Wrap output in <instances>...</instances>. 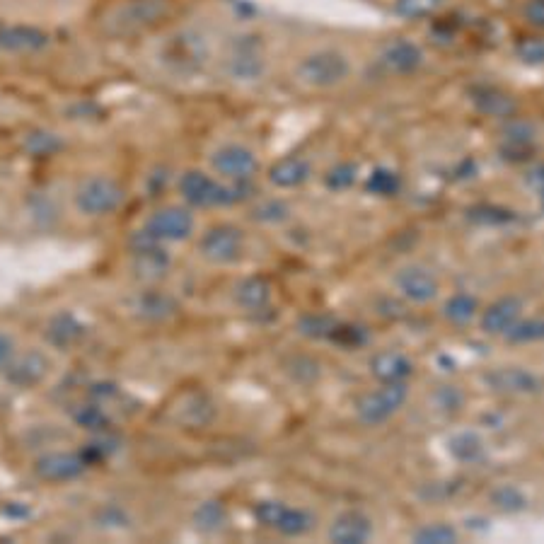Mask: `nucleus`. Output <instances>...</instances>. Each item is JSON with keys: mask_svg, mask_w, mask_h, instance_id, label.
Here are the masks:
<instances>
[{"mask_svg": "<svg viewBox=\"0 0 544 544\" xmlns=\"http://www.w3.org/2000/svg\"><path fill=\"white\" fill-rule=\"evenodd\" d=\"M208 165L218 179L233 184H252L262 170L257 153L245 143H223L208 155Z\"/></svg>", "mask_w": 544, "mask_h": 544, "instance_id": "8", "label": "nucleus"}, {"mask_svg": "<svg viewBox=\"0 0 544 544\" xmlns=\"http://www.w3.org/2000/svg\"><path fill=\"white\" fill-rule=\"evenodd\" d=\"M172 17L170 0H119L102 13L100 32L107 39H138L158 30Z\"/></svg>", "mask_w": 544, "mask_h": 544, "instance_id": "2", "label": "nucleus"}, {"mask_svg": "<svg viewBox=\"0 0 544 544\" xmlns=\"http://www.w3.org/2000/svg\"><path fill=\"white\" fill-rule=\"evenodd\" d=\"M194 528L204 535H218L228 528V508L221 501H204L196 508L194 515Z\"/></svg>", "mask_w": 544, "mask_h": 544, "instance_id": "29", "label": "nucleus"}, {"mask_svg": "<svg viewBox=\"0 0 544 544\" xmlns=\"http://www.w3.org/2000/svg\"><path fill=\"white\" fill-rule=\"evenodd\" d=\"M129 310L138 317V320L165 322L177 315L179 305L170 293L160 291V288H146V291H138L133 295Z\"/></svg>", "mask_w": 544, "mask_h": 544, "instance_id": "19", "label": "nucleus"}, {"mask_svg": "<svg viewBox=\"0 0 544 544\" xmlns=\"http://www.w3.org/2000/svg\"><path fill=\"white\" fill-rule=\"evenodd\" d=\"M15 353H17L15 339L10 337L8 332H0V373L10 366V361L15 358Z\"/></svg>", "mask_w": 544, "mask_h": 544, "instance_id": "50", "label": "nucleus"}, {"mask_svg": "<svg viewBox=\"0 0 544 544\" xmlns=\"http://www.w3.org/2000/svg\"><path fill=\"white\" fill-rule=\"evenodd\" d=\"M491 503L503 513H520L528 508V496L513 484H501L499 489L491 494Z\"/></svg>", "mask_w": 544, "mask_h": 544, "instance_id": "38", "label": "nucleus"}, {"mask_svg": "<svg viewBox=\"0 0 544 544\" xmlns=\"http://www.w3.org/2000/svg\"><path fill=\"white\" fill-rule=\"evenodd\" d=\"M291 206L283 199H262L252 206L250 218L262 225H281L291 221Z\"/></svg>", "mask_w": 544, "mask_h": 544, "instance_id": "33", "label": "nucleus"}, {"mask_svg": "<svg viewBox=\"0 0 544 544\" xmlns=\"http://www.w3.org/2000/svg\"><path fill=\"white\" fill-rule=\"evenodd\" d=\"M216 419V402L206 392H189L177 402L175 421L182 428H206Z\"/></svg>", "mask_w": 544, "mask_h": 544, "instance_id": "21", "label": "nucleus"}, {"mask_svg": "<svg viewBox=\"0 0 544 544\" xmlns=\"http://www.w3.org/2000/svg\"><path fill=\"white\" fill-rule=\"evenodd\" d=\"M409 397L407 383H383L375 392H368L358 399L356 416L363 426H380L392 419L404 407Z\"/></svg>", "mask_w": 544, "mask_h": 544, "instance_id": "11", "label": "nucleus"}, {"mask_svg": "<svg viewBox=\"0 0 544 544\" xmlns=\"http://www.w3.org/2000/svg\"><path fill=\"white\" fill-rule=\"evenodd\" d=\"M450 455L455 457L457 462H465V465H472V462H479L486 453L484 438L474 431H462L457 433L448 441Z\"/></svg>", "mask_w": 544, "mask_h": 544, "instance_id": "31", "label": "nucleus"}, {"mask_svg": "<svg viewBox=\"0 0 544 544\" xmlns=\"http://www.w3.org/2000/svg\"><path fill=\"white\" fill-rule=\"evenodd\" d=\"M119 450V438L114 436L112 431H104V433H95V438L85 445L83 450H80V455L85 457V462L88 465H97V462H104L109 460L114 453Z\"/></svg>", "mask_w": 544, "mask_h": 544, "instance_id": "34", "label": "nucleus"}, {"mask_svg": "<svg viewBox=\"0 0 544 544\" xmlns=\"http://www.w3.org/2000/svg\"><path fill=\"white\" fill-rule=\"evenodd\" d=\"M370 373L380 383H407L414 375V363L399 351H378L370 358Z\"/></svg>", "mask_w": 544, "mask_h": 544, "instance_id": "27", "label": "nucleus"}, {"mask_svg": "<svg viewBox=\"0 0 544 544\" xmlns=\"http://www.w3.org/2000/svg\"><path fill=\"white\" fill-rule=\"evenodd\" d=\"M515 54H518V59L523 63H528V66H540L544 61V44L540 37H525L520 39L518 46H515Z\"/></svg>", "mask_w": 544, "mask_h": 544, "instance_id": "45", "label": "nucleus"}, {"mask_svg": "<svg viewBox=\"0 0 544 544\" xmlns=\"http://www.w3.org/2000/svg\"><path fill=\"white\" fill-rule=\"evenodd\" d=\"M395 286L402 293V298L412 300V303H431L441 293V281H438L436 271L428 269L426 264H404L395 274Z\"/></svg>", "mask_w": 544, "mask_h": 544, "instance_id": "14", "label": "nucleus"}, {"mask_svg": "<svg viewBox=\"0 0 544 544\" xmlns=\"http://www.w3.org/2000/svg\"><path fill=\"white\" fill-rule=\"evenodd\" d=\"M124 187L109 175H88L73 192V206L85 218H107L124 206Z\"/></svg>", "mask_w": 544, "mask_h": 544, "instance_id": "6", "label": "nucleus"}, {"mask_svg": "<svg viewBox=\"0 0 544 544\" xmlns=\"http://www.w3.org/2000/svg\"><path fill=\"white\" fill-rule=\"evenodd\" d=\"M523 20L528 22L532 30H542L544 27V0H525Z\"/></svg>", "mask_w": 544, "mask_h": 544, "instance_id": "49", "label": "nucleus"}, {"mask_svg": "<svg viewBox=\"0 0 544 544\" xmlns=\"http://www.w3.org/2000/svg\"><path fill=\"white\" fill-rule=\"evenodd\" d=\"M467 216H470V221L482 223V225H501V223L513 221L511 211H506V208H494V206H477L472 208Z\"/></svg>", "mask_w": 544, "mask_h": 544, "instance_id": "46", "label": "nucleus"}, {"mask_svg": "<svg viewBox=\"0 0 544 544\" xmlns=\"http://www.w3.org/2000/svg\"><path fill=\"white\" fill-rule=\"evenodd\" d=\"M525 184L532 189V194L540 196L542 192V167L540 165H532L528 172H525Z\"/></svg>", "mask_w": 544, "mask_h": 544, "instance_id": "51", "label": "nucleus"}, {"mask_svg": "<svg viewBox=\"0 0 544 544\" xmlns=\"http://www.w3.org/2000/svg\"><path fill=\"white\" fill-rule=\"evenodd\" d=\"M380 68L387 75H395V78H409V75H416L424 68L426 54L419 44L412 42V39H392L383 46L378 56Z\"/></svg>", "mask_w": 544, "mask_h": 544, "instance_id": "13", "label": "nucleus"}, {"mask_svg": "<svg viewBox=\"0 0 544 544\" xmlns=\"http://www.w3.org/2000/svg\"><path fill=\"white\" fill-rule=\"evenodd\" d=\"M247 252L245 230L233 223H216L199 237L201 259L213 266L240 264Z\"/></svg>", "mask_w": 544, "mask_h": 544, "instance_id": "7", "label": "nucleus"}, {"mask_svg": "<svg viewBox=\"0 0 544 544\" xmlns=\"http://www.w3.org/2000/svg\"><path fill=\"white\" fill-rule=\"evenodd\" d=\"M3 30H5V22H0V37H3Z\"/></svg>", "mask_w": 544, "mask_h": 544, "instance_id": "52", "label": "nucleus"}, {"mask_svg": "<svg viewBox=\"0 0 544 544\" xmlns=\"http://www.w3.org/2000/svg\"><path fill=\"white\" fill-rule=\"evenodd\" d=\"M457 537V530L448 523H431L414 532L416 544H455Z\"/></svg>", "mask_w": 544, "mask_h": 544, "instance_id": "43", "label": "nucleus"}, {"mask_svg": "<svg viewBox=\"0 0 544 544\" xmlns=\"http://www.w3.org/2000/svg\"><path fill=\"white\" fill-rule=\"evenodd\" d=\"M141 230L153 237V240L162 242V245L187 242L196 235V216L192 208L184 204L160 206L146 218Z\"/></svg>", "mask_w": 544, "mask_h": 544, "instance_id": "9", "label": "nucleus"}, {"mask_svg": "<svg viewBox=\"0 0 544 544\" xmlns=\"http://www.w3.org/2000/svg\"><path fill=\"white\" fill-rule=\"evenodd\" d=\"M85 334H88V329H85V324L78 317L71 315V312H59L46 324L44 337L54 349L71 351L78 344H83Z\"/></svg>", "mask_w": 544, "mask_h": 544, "instance_id": "23", "label": "nucleus"}, {"mask_svg": "<svg viewBox=\"0 0 544 544\" xmlns=\"http://www.w3.org/2000/svg\"><path fill=\"white\" fill-rule=\"evenodd\" d=\"M155 61L170 78H199L211 63V44L194 27H179L165 34L155 46Z\"/></svg>", "mask_w": 544, "mask_h": 544, "instance_id": "1", "label": "nucleus"}, {"mask_svg": "<svg viewBox=\"0 0 544 544\" xmlns=\"http://www.w3.org/2000/svg\"><path fill=\"white\" fill-rule=\"evenodd\" d=\"M479 312V300L470 293H455L450 295L448 303L443 305V315L445 320H450L453 324H470Z\"/></svg>", "mask_w": 544, "mask_h": 544, "instance_id": "32", "label": "nucleus"}, {"mask_svg": "<svg viewBox=\"0 0 544 544\" xmlns=\"http://www.w3.org/2000/svg\"><path fill=\"white\" fill-rule=\"evenodd\" d=\"M356 177H358L356 165H351V162H339V165H334L332 170L327 172L324 184H327V189H332V192H346V189H351L353 184H356Z\"/></svg>", "mask_w": 544, "mask_h": 544, "instance_id": "44", "label": "nucleus"}, {"mask_svg": "<svg viewBox=\"0 0 544 544\" xmlns=\"http://www.w3.org/2000/svg\"><path fill=\"white\" fill-rule=\"evenodd\" d=\"M95 525L104 530H126L131 528V515L119 503H107V506L97 508Z\"/></svg>", "mask_w": 544, "mask_h": 544, "instance_id": "40", "label": "nucleus"}, {"mask_svg": "<svg viewBox=\"0 0 544 544\" xmlns=\"http://www.w3.org/2000/svg\"><path fill=\"white\" fill-rule=\"evenodd\" d=\"M177 192L184 206L192 211H211L242 204L252 199V184H233L208 175L204 170H184L177 179Z\"/></svg>", "mask_w": 544, "mask_h": 544, "instance_id": "3", "label": "nucleus"}, {"mask_svg": "<svg viewBox=\"0 0 544 544\" xmlns=\"http://www.w3.org/2000/svg\"><path fill=\"white\" fill-rule=\"evenodd\" d=\"M225 78L237 85H252L266 75V51L262 37L257 34H235L223 54Z\"/></svg>", "mask_w": 544, "mask_h": 544, "instance_id": "4", "label": "nucleus"}, {"mask_svg": "<svg viewBox=\"0 0 544 544\" xmlns=\"http://www.w3.org/2000/svg\"><path fill=\"white\" fill-rule=\"evenodd\" d=\"M73 421H75V426L85 428V431H90V433L112 431V416H109L107 407H104V404H100V402L78 404V407L73 409Z\"/></svg>", "mask_w": 544, "mask_h": 544, "instance_id": "30", "label": "nucleus"}, {"mask_svg": "<svg viewBox=\"0 0 544 544\" xmlns=\"http://www.w3.org/2000/svg\"><path fill=\"white\" fill-rule=\"evenodd\" d=\"M513 344H532V341H540L544 337V322L540 317H530V320H518L503 334Z\"/></svg>", "mask_w": 544, "mask_h": 544, "instance_id": "42", "label": "nucleus"}, {"mask_svg": "<svg viewBox=\"0 0 544 544\" xmlns=\"http://www.w3.org/2000/svg\"><path fill=\"white\" fill-rule=\"evenodd\" d=\"M269 182L276 189H298L305 182H310L312 177V165L303 155H286V158L276 160L269 167Z\"/></svg>", "mask_w": 544, "mask_h": 544, "instance_id": "24", "label": "nucleus"}, {"mask_svg": "<svg viewBox=\"0 0 544 544\" xmlns=\"http://www.w3.org/2000/svg\"><path fill=\"white\" fill-rule=\"evenodd\" d=\"M525 303L518 295H503V298L494 300L482 315V329L491 337H503L515 322L523 317Z\"/></svg>", "mask_w": 544, "mask_h": 544, "instance_id": "20", "label": "nucleus"}, {"mask_svg": "<svg viewBox=\"0 0 544 544\" xmlns=\"http://www.w3.org/2000/svg\"><path fill=\"white\" fill-rule=\"evenodd\" d=\"M484 383L494 392H503V395H537L542 390L540 378L532 370L518 366L491 370Z\"/></svg>", "mask_w": 544, "mask_h": 544, "instance_id": "18", "label": "nucleus"}, {"mask_svg": "<svg viewBox=\"0 0 544 544\" xmlns=\"http://www.w3.org/2000/svg\"><path fill=\"white\" fill-rule=\"evenodd\" d=\"M470 100L474 107H477V112H482L484 117L506 121L515 117V112H518V102H515L508 92L491 88V85H479V88H472Z\"/></svg>", "mask_w": 544, "mask_h": 544, "instance_id": "26", "label": "nucleus"}, {"mask_svg": "<svg viewBox=\"0 0 544 544\" xmlns=\"http://www.w3.org/2000/svg\"><path fill=\"white\" fill-rule=\"evenodd\" d=\"M402 187V179L390 167H375L366 179V189L375 196H395Z\"/></svg>", "mask_w": 544, "mask_h": 544, "instance_id": "36", "label": "nucleus"}, {"mask_svg": "<svg viewBox=\"0 0 544 544\" xmlns=\"http://www.w3.org/2000/svg\"><path fill=\"white\" fill-rule=\"evenodd\" d=\"M368 332L363 327H358V324H334L332 334H329L327 341H332V344L341 346V349H361V346L368 344Z\"/></svg>", "mask_w": 544, "mask_h": 544, "instance_id": "39", "label": "nucleus"}, {"mask_svg": "<svg viewBox=\"0 0 544 544\" xmlns=\"http://www.w3.org/2000/svg\"><path fill=\"white\" fill-rule=\"evenodd\" d=\"M61 143L59 138L54 136V133H32L30 138H27V150H30L32 155H51L54 150H59Z\"/></svg>", "mask_w": 544, "mask_h": 544, "instance_id": "47", "label": "nucleus"}, {"mask_svg": "<svg viewBox=\"0 0 544 544\" xmlns=\"http://www.w3.org/2000/svg\"><path fill=\"white\" fill-rule=\"evenodd\" d=\"M274 288L264 276H247L235 286V303L247 312H262L271 305Z\"/></svg>", "mask_w": 544, "mask_h": 544, "instance_id": "28", "label": "nucleus"}, {"mask_svg": "<svg viewBox=\"0 0 544 544\" xmlns=\"http://www.w3.org/2000/svg\"><path fill=\"white\" fill-rule=\"evenodd\" d=\"M286 373L291 375L293 383L312 385L320 378V363L310 356H293L291 361L286 363Z\"/></svg>", "mask_w": 544, "mask_h": 544, "instance_id": "41", "label": "nucleus"}, {"mask_svg": "<svg viewBox=\"0 0 544 544\" xmlns=\"http://www.w3.org/2000/svg\"><path fill=\"white\" fill-rule=\"evenodd\" d=\"M537 136H540V129H537L535 121L530 119H506L501 129V141H503V158L513 162H528L535 153Z\"/></svg>", "mask_w": 544, "mask_h": 544, "instance_id": "16", "label": "nucleus"}, {"mask_svg": "<svg viewBox=\"0 0 544 544\" xmlns=\"http://www.w3.org/2000/svg\"><path fill=\"white\" fill-rule=\"evenodd\" d=\"M445 0H395V13L404 20H428L443 10Z\"/></svg>", "mask_w": 544, "mask_h": 544, "instance_id": "35", "label": "nucleus"}, {"mask_svg": "<svg viewBox=\"0 0 544 544\" xmlns=\"http://www.w3.org/2000/svg\"><path fill=\"white\" fill-rule=\"evenodd\" d=\"M254 518L264 525V528L276 530L279 535L286 537H300L312 530L315 518L312 513L303 511V508L286 506L281 501H259L254 506Z\"/></svg>", "mask_w": 544, "mask_h": 544, "instance_id": "12", "label": "nucleus"}, {"mask_svg": "<svg viewBox=\"0 0 544 544\" xmlns=\"http://www.w3.org/2000/svg\"><path fill=\"white\" fill-rule=\"evenodd\" d=\"M49 46V34L32 25H5L0 37V51L3 54H37Z\"/></svg>", "mask_w": 544, "mask_h": 544, "instance_id": "22", "label": "nucleus"}, {"mask_svg": "<svg viewBox=\"0 0 544 544\" xmlns=\"http://www.w3.org/2000/svg\"><path fill=\"white\" fill-rule=\"evenodd\" d=\"M88 462L85 457L78 453H71V450H51V453L39 455L34 460V474H37L42 482L49 484H61L71 482V479H78L80 474L88 470Z\"/></svg>", "mask_w": 544, "mask_h": 544, "instance_id": "15", "label": "nucleus"}, {"mask_svg": "<svg viewBox=\"0 0 544 544\" xmlns=\"http://www.w3.org/2000/svg\"><path fill=\"white\" fill-rule=\"evenodd\" d=\"M334 324H337V320H334L332 315H322V312H310V315H303L298 322V332L303 334L305 339H329V334H332Z\"/></svg>", "mask_w": 544, "mask_h": 544, "instance_id": "37", "label": "nucleus"}, {"mask_svg": "<svg viewBox=\"0 0 544 544\" xmlns=\"http://www.w3.org/2000/svg\"><path fill=\"white\" fill-rule=\"evenodd\" d=\"M129 254L133 264V274L143 283H158L165 279L167 269H170V254L167 245L153 240L143 230H133L129 237Z\"/></svg>", "mask_w": 544, "mask_h": 544, "instance_id": "10", "label": "nucleus"}, {"mask_svg": "<svg viewBox=\"0 0 544 544\" xmlns=\"http://www.w3.org/2000/svg\"><path fill=\"white\" fill-rule=\"evenodd\" d=\"M295 78L310 90H334L351 78V61L337 49H317L298 61Z\"/></svg>", "mask_w": 544, "mask_h": 544, "instance_id": "5", "label": "nucleus"}, {"mask_svg": "<svg viewBox=\"0 0 544 544\" xmlns=\"http://www.w3.org/2000/svg\"><path fill=\"white\" fill-rule=\"evenodd\" d=\"M370 537H373V523L361 511L341 513L329 528V542L334 544H363Z\"/></svg>", "mask_w": 544, "mask_h": 544, "instance_id": "25", "label": "nucleus"}, {"mask_svg": "<svg viewBox=\"0 0 544 544\" xmlns=\"http://www.w3.org/2000/svg\"><path fill=\"white\" fill-rule=\"evenodd\" d=\"M51 373V361L49 356L37 349L25 351L22 356H17L10 361V366L3 370L5 380L17 390H32V387L42 385L46 375Z\"/></svg>", "mask_w": 544, "mask_h": 544, "instance_id": "17", "label": "nucleus"}, {"mask_svg": "<svg viewBox=\"0 0 544 544\" xmlns=\"http://www.w3.org/2000/svg\"><path fill=\"white\" fill-rule=\"evenodd\" d=\"M462 402H465V397H462V392L453 385H443L441 390L436 392V404L443 409V412H448V414L460 412Z\"/></svg>", "mask_w": 544, "mask_h": 544, "instance_id": "48", "label": "nucleus"}]
</instances>
